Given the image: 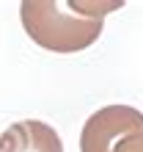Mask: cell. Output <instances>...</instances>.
Instances as JSON below:
<instances>
[{
    "mask_svg": "<svg viewBox=\"0 0 143 152\" xmlns=\"http://www.w3.org/2000/svg\"><path fill=\"white\" fill-rule=\"evenodd\" d=\"M0 152H64V141L47 122L25 119L0 133Z\"/></svg>",
    "mask_w": 143,
    "mask_h": 152,
    "instance_id": "cell-3",
    "label": "cell"
},
{
    "mask_svg": "<svg viewBox=\"0 0 143 152\" xmlns=\"http://www.w3.org/2000/svg\"><path fill=\"white\" fill-rule=\"evenodd\" d=\"M143 130V113L129 105H105L88 116L80 133V152H113L124 136Z\"/></svg>",
    "mask_w": 143,
    "mask_h": 152,
    "instance_id": "cell-2",
    "label": "cell"
},
{
    "mask_svg": "<svg viewBox=\"0 0 143 152\" xmlns=\"http://www.w3.org/2000/svg\"><path fill=\"white\" fill-rule=\"evenodd\" d=\"M113 152H143V130L132 133V136H124L118 144L113 147Z\"/></svg>",
    "mask_w": 143,
    "mask_h": 152,
    "instance_id": "cell-4",
    "label": "cell"
},
{
    "mask_svg": "<svg viewBox=\"0 0 143 152\" xmlns=\"http://www.w3.org/2000/svg\"><path fill=\"white\" fill-rule=\"evenodd\" d=\"M116 6L69 3V0H25L20 6L25 33L44 50L77 53L85 50L102 33V11Z\"/></svg>",
    "mask_w": 143,
    "mask_h": 152,
    "instance_id": "cell-1",
    "label": "cell"
}]
</instances>
